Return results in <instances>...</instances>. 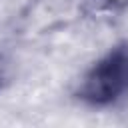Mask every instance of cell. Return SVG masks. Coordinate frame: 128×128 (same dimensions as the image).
Listing matches in <instances>:
<instances>
[{
    "mask_svg": "<svg viewBox=\"0 0 128 128\" xmlns=\"http://www.w3.org/2000/svg\"><path fill=\"white\" fill-rule=\"evenodd\" d=\"M10 82V70H8V62L4 60V56H0V92L8 86Z\"/></svg>",
    "mask_w": 128,
    "mask_h": 128,
    "instance_id": "obj_2",
    "label": "cell"
},
{
    "mask_svg": "<svg viewBox=\"0 0 128 128\" xmlns=\"http://www.w3.org/2000/svg\"><path fill=\"white\" fill-rule=\"evenodd\" d=\"M106 8H110V10H124V8H128V0H100Z\"/></svg>",
    "mask_w": 128,
    "mask_h": 128,
    "instance_id": "obj_3",
    "label": "cell"
},
{
    "mask_svg": "<svg viewBox=\"0 0 128 128\" xmlns=\"http://www.w3.org/2000/svg\"><path fill=\"white\" fill-rule=\"evenodd\" d=\"M124 72H126V84H128V44H126V52H124Z\"/></svg>",
    "mask_w": 128,
    "mask_h": 128,
    "instance_id": "obj_4",
    "label": "cell"
},
{
    "mask_svg": "<svg viewBox=\"0 0 128 128\" xmlns=\"http://www.w3.org/2000/svg\"><path fill=\"white\" fill-rule=\"evenodd\" d=\"M124 52L126 44H118L112 50H108L102 58H98L76 82V100L94 108H104L128 96Z\"/></svg>",
    "mask_w": 128,
    "mask_h": 128,
    "instance_id": "obj_1",
    "label": "cell"
}]
</instances>
